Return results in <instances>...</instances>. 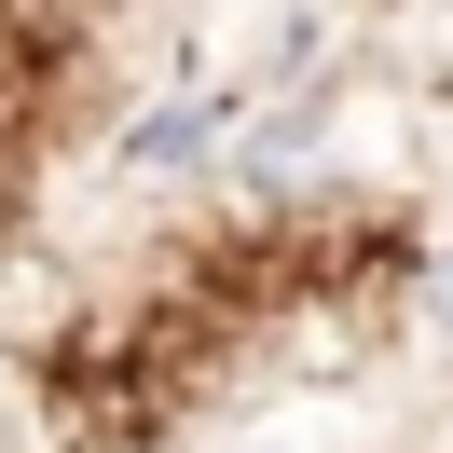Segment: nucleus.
Here are the masks:
<instances>
[]
</instances>
